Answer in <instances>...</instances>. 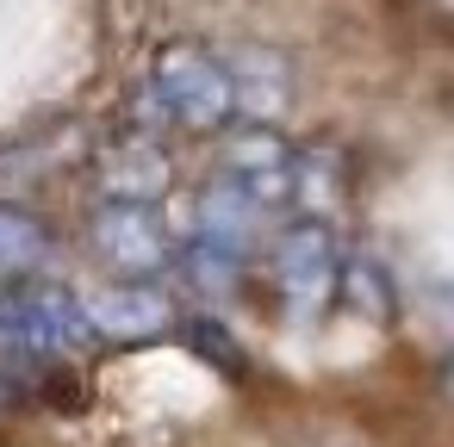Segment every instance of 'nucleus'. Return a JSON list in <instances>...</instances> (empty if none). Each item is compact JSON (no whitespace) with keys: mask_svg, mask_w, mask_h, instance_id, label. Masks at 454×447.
Returning a JSON list of instances; mask_svg holds the SVG:
<instances>
[{"mask_svg":"<svg viewBox=\"0 0 454 447\" xmlns=\"http://www.w3.org/2000/svg\"><path fill=\"white\" fill-rule=\"evenodd\" d=\"M144 100H150V112H156L162 125L212 131V125H224V119L237 112V75H231L218 57L181 44V50H162V57H156Z\"/></svg>","mask_w":454,"mask_h":447,"instance_id":"obj_2","label":"nucleus"},{"mask_svg":"<svg viewBox=\"0 0 454 447\" xmlns=\"http://www.w3.org/2000/svg\"><path fill=\"white\" fill-rule=\"evenodd\" d=\"M44 224L13 212V205H0V267H38L44 261Z\"/></svg>","mask_w":454,"mask_h":447,"instance_id":"obj_8","label":"nucleus"},{"mask_svg":"<svg viewBox=\"0 0 454 447\" xmlns=\"http://www.w3.org/2000/svg\"><path fill=\"white\" fill-rule=\"evenodd\" d=\"M442 379H448V397H454V360H448V373H442Z\"/></svg>","mask_w":454,"mask_h":447,"instance_id":"obj_10","label":"nucleus"},{"mask_svg":"<svg viewBox=\"0 0 454 447\" xmlns=\"http://www.w3.org/2000/svg\"><path fill=\"white\" fill-rule=\"evenodd\" d=\"M94 342L88 304L51 280L0 286V379H38L51 360Z\"/></svg>","mask_w":454,"mask_h":447,"instance_id":"obj_1","label":"nucleus"},{"mask_svg":"<svg viewBox=\"0 0 454 447\" xmlns=\"http://www.w3.org/2000/svg\"><path fill=\"white\" fill-rule=\"evenodd\" d=\"M255 212H262V205H249L231 181L206 187V193H200V212H193V243L224 249V255H243V249H249V230H255Z\"/></svg>","mask_w":454,"mask_h":447,"instance_id":"obj_6","label":"nucleus"},{"mask_svg":"<svg viewBox=\"0 0 454 447\" xmlns=\"http://www.w3.org/2000/svg\"><path fill=\"white\" fill-rule=\"evenodd\" d=\"M268 274H274L280 304H286L293 317H311V311L330 304V292H336V280H342V255H336V243H330L324 224H293V230L274 243Z\"/></svg>","mask_w":454,"mask_h":447,"instance_id":"obj_3","label":"nucleus"},{"mask_svg":"<svg viewBox=\"0 0 454 447\" xmlns=\"http://www.w3.org/2000/svg\"><path fill=\"white\" fill-rule=\"evenodd\" d=\"M162 187H168V168H162L156 150H119L106 162V193L125 199V205H150Z\"/></svg>","mask_w":454,"mask_h":447,"instance_id":"obj_7","label":"nucleus"},{"mask_svg":"<svg viewBox=\"0 0 454 447\" xmlns=\"http://www.w3.org/2000/svg\"><path fill=\"white\" fill-rule=\"evenodd\" d=\"M88 304V323L94 335H113V342H144V335H162L168 329V298L144 280H125V286H106Z\"/></svg>","mask_w":454,"mask_h":447,"instance_id":"obj_5","label":"nucleus"},{"mask_svg":"<svg viewBox=\"0 0 454 447\" xmlns=\"http://www.w3.org/2000/svg\"><path fill=\"white\" fill-rule=\"evenodd\" d=\"M187 335H193V342H200V348H206V360H218V366H224V373H237V348H231V335H224V329H218V323H206V317H200V323H193V329H187Z\"/></svg>","mask_w":454,"mask_h":447,"instance_id":"obj_9","label":"nucleus"},{"mask_svg":"<svg viewBox=\"0 0 454 447\" xmlns=\"http://www.w3.org/2000/svg\"><path fill=\"white\" fill-rule=\"evenodd\" d=\"M94 249H100L119 274L144 280V274H156V267L168 261V230L156 224L150 205L113 199V205H100V218H94Z\"/></svg>","mask_w":454,"mask_h":447,"instance_id":"obj_4","label":"nucleus"}]
</instances>
